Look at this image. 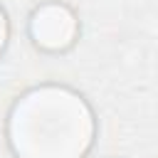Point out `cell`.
<instances>
[{
	"label": "cell",
	"mask_w": 158,
	"mask_h": 158,
	"mask_svg": "<svg viewBox=\"0 0 158 158\" xmlns=\"http://www.w3.org/2000/svg\"><path fill=\"white\" fill-rule=\"evenodd\" d=\"M94 133L91 106L59 84L25 91L7 116V143L15 158H84Z\"/></svg>",
	"instance_id": "1"
},
{
	"label": "cell",
	"mask_w": 158,
	"mask_h": 158,
	"mask_svg": "<svg viewBox=\"0 0 158 158\" xmlns=\"http://www.w3.org/2000/svg\"><path fill=\"white\" fill-rule=\"evenodd\" d=\"M79 32L77 15L64 2H44L30 17V37L47 52L67 49Z\"/></svg>",
	"instance_id": "2"
},
{
	"label": "cell",
	"mask_w": 158,
	"mask_h": 158,
	"mask_svg": "<svg viewBox=\"0 0 158 158\" xmlns=\"http://www.w3.org/2000/svg\"><path fill=\"white\" fill-rule=\"evenodd\" d=\"M7 15H5V10L0 7V52H2V47H5V42H7Z\"/></svg>",
	"instance_id": "3"
}]
</instances>
